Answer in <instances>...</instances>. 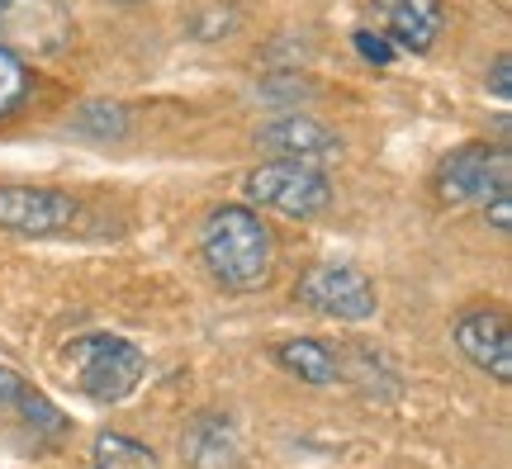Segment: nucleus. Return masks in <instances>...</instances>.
I'll return each instance as SVG.
<instances>
[{
  "mask_svg": "<svg viewBox=\"0 0 512 469\" xmlns=\"http://www.w3.org/2000/svg\"><path fill=\"white\" fill-rule=\"evenodd\" d=\"M456 346L465 351V361L494 375L498 384L512 379V327L503 308H465L456 318Z\"/></svg>",
  "mask_w": 512,
  "mask_h": 469,
  "instance_id": "nucleus-10",
  "label": "nucleus"
},
{
  "mask_svg": "<svg viewBox=\"0 0 512 469\" xmlns=\"http://www.w3.org/2000/svg\"><path fill=\"white\" fill-rule=\"evenodd\" d=\"M489 91H494L498 100H508L512 95V57L508 53L494 57V67H489Z\"/></svg>",
  "mask_w": 512,
  "mask_h": 469,
  "instance_id": "nucleus-18",
  "label": "nucleus"
},
{
  "mask_svg": "<svg viewBox=\"0 0 512 469\" xmlns=\"http://www.w3.org/2000/svg\"><path fill=\"white\" fill-rule=\"evenodd\" d=\"M294 304L309 308V313H323V318L361 323V318H375L380 294L356 266H313L309 275H299Z\"/></svg>",
  "mask_w": 512,
  "mask_h": 469,
  "instance_id": "nucleus-6",
  "label": "nucleus"
},
{
  "mask_svg": "<svg viewBox=\"0 0 512 469\" xmlns=\"http://www.w3.org/2000/svg\"><path fill=\"white\" fill-rule=\"evenodd\" d=\"M351 43H356V48H361V57H366V62H375V67H389V62H394V48H389L375 29H356V38H351Z\"/></svg>",
  "mask_w": 512,
  "mask_h": 469,
  "instance_id": "nucleus-17",
  "label": "nucleus"
},
{
  "mask_svg": "<svg viewBox=\"0 0 512 469\" xmlns=\"http://www.w3.org/2000/svg\"><path fill=\"white\" fill-rule=\"evenodd\" d=\"M200 256H204V271L214 275V285L247 294V289H261L271 280L275 237L256 209L219 204L200 228Z\"/></svg>",
  "mask_w": 512,
  "mask_h": 469,
  "instance_id": "nucleus-1",
  "label": "nucleus"
},
{
  "mask_svg": "<svg viewBox=\"0 0 512 469\" xmlns=\"http://www.w3.org/2000/svg\"><path fill=\"white\" fill-rule=\"evenodd\" d=\"M484 218L494 223L498 233H512V195H494L484 204Z\"/></svg>",
  "mask_w": 512,
  "mask_h": 469,
  "instance_id": "nucleus-19",
  "label": "nucleus"
},
{
  "mask_svg": "<svg viewBox=\"0 0 512 469\" xmlns=\"http://www.w3.org/2000/svg\"><path fill=\"white\" fill-rule=\"evenodd\" d=\"M91 469H162L143 441L124 432H100L91 446Z\"/></svg>",
  "mask_w": 512,
  "mask_h": 469,
  "instance_id": "nucleus-14",
  "label": "nucleus"
},
{
  "mask_svg": "<svg viewBox=\"0 0 512 469\" xmlns=\"http://www.w3.org/2000/svg\"><path fill=\"white\" fill-rule=\"evenodd\" d=\"M57 365L95 403H124L147 375V356L128 337H114V332H81V337H72L62 346Z\"/></svg>",
  "mask_w": 512,
  "mask_h": 469,
  "instance_id": "nucleus-2",
  "label": "nucleus"
},
{
  "mask_svg": "<svg viewBox=\"0 0 512 469\" xmlns=\"http://www.w3.org/2000/svg\"><path fill=\"white\" fill-rule=\"evenodd\" d=\"M0 417H15V422H24L29 432L48 436V441H62V436L72 432L67 413L57 408L53 398L38 394L34 384L19 375V370H10V365H0Z\"/></svg>",
  "mask_w": 512,
  "mask_h": 469,
  "instance_id": "nucleus-11",
  "label": "nucleus"
},
{
  "mask_svg": "<svg viewBox=\"0 0 512 469\" xmlns=\"http://www.w3.org/2000/svg\"><path fill=\"white\" fill-rule=\"evenodd\" d=\"M181 455L190 469H238V432L219 413L195 417L181 436Z\"/></svg>",
  "mask_w": 512,
  "mask_h": 469,
  "instance_id": "nucleus-12",
  "label": "nucleus"
},
{
  "mask_svg": "<svg viewBox=\"0 0 512 469\" xmlns=\"http://www.w3.org/2000/svg\"><path fill=\"white\" fill-rule=\"evenodd\" d=\"M256 147H266L280 162L313 166V171H323L328 162L342 157V138L328 124L309 119V114H280L271 124H261L256 128Z\"/></svg>",
  "mask_w": 512,
  "mask_h": 469,
  "instance_id": "nucleus-9",
  "label": "nucleus"
},
{
  "mask_svg": "<svg viewBox=\"0 0 512 469\" xmlns=\"http://www.w3.org/2000/svg\"><path fill=\"white\" fill-rule=\"evenodd\" d=\"M366 15V29H375L394 53H427L446 29V0H370Z\"/></svg>",
  "mask_w": 512,
  "mask_h": 469,
  "instance_id": "nucleus-8",
  "label": "nucleus"
},
{
  "mask_svg": "<svg viewBox=\"0 0 512 469\" xmlns=\"http://www.w3.org/2000/svg\"><path fill=\"white\" fill-rule=\"evenodd\" d=\"M72 133L81 138H124L128 133V109L110 105V100H95L72 119Z\"/></svg>",
  "mask_w": 512,
  "mask_h": 469,
  "instance_id": "nucleus-16",
  "label": "nucleus"
},
{
  "mask_svg": "<svg viewBox=\"0 0 512 469\" xmlns=\"http://www.w3.org/2000/svg\"><path fill=\"white\" fill-rule=\"evenodd\" d=\"M242 195L285 218H318L332 209V181L323 171L299 166V162H266V166H256V171H247Z\"/></svg>",
  "mask_w": 512,
  "mask_h": 469,
  "instance_id": "nucleus-4",
  "label": "nucleus"
},
{
  "mask_svg": "<svg viewBox=\"0 0 512 469\" xmlns=\"http://www.w3.org/2000/svg\"><path fill=\"white\" fill-rule=\"evenodd\" d=\"M34 91V72H29V62L15 57L5 43H0V119H10L24 100Z\"/></svg>",
  "mask_w": 512,
  "mask_h": 469,
  "instance_id": "nucleus-15",
  "label": "nucleus"
},
{
  "mask_svg": "<svg viewBox=\"0 0 512 469\" xmlns=\"http://www.w3.org/2000/svg\"><path fill=\"white\" fill-rule=\"evenodd\" d=\"M0 43L15 57H57L72 48L62 0H0Z\"/></svg>",
  "mask_w": 512,
  "mask_h": 469,
  "instance_id": "nucleus-5",
  "label": "nucleus"
},
{
  "mask_svg": "<svg viewBox=\"0 0 512 469\" xmlns=\"http://www.w3.org/2000/svg\"><path fill=\"white\" fill-rule=\"evenodd\" d=\"M275 365H285L294 379L304 384H337L342 379V356L337 346L318 342V337H290V342H275L271 346Z\"/></svg>",
  "mask_w": 512,
  "mask_h": 469,
  "instance_id": "nucleus-13",
  "label": "nucleus"
},
{
  "mask_svg": "<svg viewBox=\"0 0 512 469\" xmlns=\"http://www.w3.org/2000/svg\"><path fill=\"white\" fill-rule=\"evenodd\" d=\"M81 214L67 190L48 185H0V228L15 237H57Z\"/></svg>",
  "mask_w": 512,
  "mask_h": 469,
  "instance_id": "nucleus-7",
  "label": "nucleus"
},
{
  "mask_svg": "<svg viewBox=\"0 0 512 469\" xmlns=\"http://www.w3.org/2000/svg\"><path fill=\"white\" fill-rule=\"evenodd\" d=\"M512 185V162L498 143H465L456 152H446L432 176L441 204L465 209V204H489L494 195H508Z\"/></svg>",
  "mask_w": 512,
  "mask_h": 469,
  "instance_id": "nucleus-3",
  "label": "nucleus"
}]
</instances>
